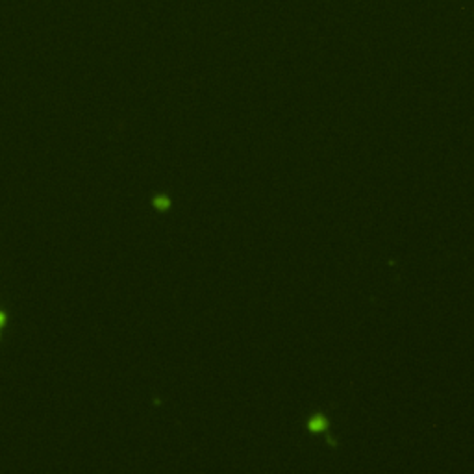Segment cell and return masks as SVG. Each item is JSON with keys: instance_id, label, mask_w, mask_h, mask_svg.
<instances>
[{"instance_id": "6da1fadb", "label": "cell", "mask_w": 474, "mask_h": 474, "mask_svg": "<svg viewBox=\"0 0 474 474\" xmlns=\"http://www.w3.org/2000/svg\"><path fill=\"white\" fill-rule=\"evenodd\" d=\"M152 204H154V208H156L157 211H165V209L169 208V199L160 194V196H156V199H154V202H152Z\"/></svg>"}, {"instance_id": "7a4b0ae2", "label": "cell", "mask_w": 474, "mask_h": 474, "mask_svg": "<svg viewBox=\"0 0 474 474\" xmlns=\"http://www.w3.org/2000/svg\"><path fill=\"white\" fill-rule=\"evenodd\" d=\"M6 323H8V315H6V313L0 309V330L6 326Z\"/></svg>"}]
</instances>
